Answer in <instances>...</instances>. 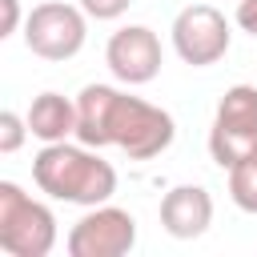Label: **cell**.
<instances>
[{"label":"cell","instance_id":"1","mask_svg":"<svg viewBox=\"0 0 257 257\" xmlns=\"http://www.w3.org/2000/svg\"><path fill=\"white\" fill-rule=\"evenodd\" d=\"M32 181L52 201H68L84 209L104 205L116 193V169L104 157H96V149L68 141H52L32 157Z\"/></svg>","mask_w":257,"mask_h":257},{"label":"cell","instance_id":"2","mask_svg":"<svg viewBox=\"0 0 257 257\" xmlns=\"http://www.w3.org/2000/svg\"><path fill=\"white\" fill-rule=\"evenodd\" d=\"M173 137H177V124L165 108L116 88L108 108V145L124 149L128 161H153L173 145Z\"/></svg>","mask_w":257,"mask_h":257},{"label":"cell","instance_id":"3","mask_svg":"<svg viewBox=\"0 0 257 257\" xmlns=\"http://www.w3.org/2000/svg\"><path fill=\"white\" fill-rule=\"evenodd\" d=\"M56 245V217L32 201L16 181H0V249L8 257H48Z\"/></svg>","mask_w":257,"mask_h":257},{"label":"cell","instance_id":"4","mask_svg":"<svg viewBox=\"0 0 257 257\" xmlns=\"http://www.w3.org/2000/svg\"><path fill=\"white\" fill-rule=\"evenodd\" d=\"M84 36H88V12L80 4L44 0L24 20V44L40 60H72L84 48Z\"/></svg>","mask_w":257,"mask_h":257},{"label":"cell","instance_id":"5","mask_svg":"<svg viewBox=\"0 0 257 257\" xmlns=\"http://www.w3.org/2000/svg\"><path fill=\"white\" fill-rule=\"evenodd\" d=\"M253 149H257V88L233 84V88H225V96L217 104V116L209 128V153L229 173Z\"/></svg>","mask_w":257,"mask_h":257},{"label":"cell","instance_id":"6","mask_svg":"<svg viewBox=\"0 0 257 257\" xmlns=\"http://www.w3.org/2000/svg\"><path fill=\"white\" fill-rule=\"evenodd\" d=\"M137 245V221L128 209L92 205L68 229V257H124Z\"/></svg>","mask_w":257,"mask_h":257},{"label":"cell","instance_id":"7","mask_svg":"<svg viewBox=\"0 0 257 257\" xmlns=\"http://www.w3.org/2000/svg\"><path fill=\"white\" fill-rule=\"evenodd\" d=\"M169 32H173L177 56L185 64H193V68L217 64L229 52V36H233L225 12H217L213 4H189V8H181Z\"/></svg>","mask_w":257,"mask_h":257},{"label":"cell","instance_id":"8","mask_svg":"<svg viewBox=\"0 0 257 257\" xmlns=\"http://www.w3.org/2000/svg\"><path fill=\"white\" fill-rule=\"evenodd\" d=\"M104 64L120 84H149L161 72V40L145 24H124L104 44Z\"/></svg>","mask_w":257,"mask_h":257},{"label":"cell","instance_id":"9","mask_svg":"<svg viewBox=\"0 0 257 257\" xmlns=\"http://www.w3.org/2000/svg\"><path fill=\"white\" fill-rule=\"evenodd\" d=\"M213 225V197L201 185H173L161 197V229L177 241H193Z\"/></svg>","mask_w":257,"mask_h":257},{"label":"cell","instance_id":"10","mask_svg":"<svg viewBox=\"0 0 257 257\" xmlns=\"http://www.w3.org/2000/svg\"><path fill=\"white\" fill-rule=\"evenodd\" d=\"M24 120H28V133L44 145L68 141V137H76V100L60 96V92H40Z\"/></svg>","mask_w":257,"mask_h":257},{"label":"cell","instance_id":"11","mask_svg":"<svg viewBox=\"0 0 257 257\" xmlns=\"http://www.w3.org/2000/svg\"><path fill=\"white\" fill-rule=\"evenodd\" d=\"M116 88L112 84H84L76 96V141L88 149L108 145V108H112Z\"/></svg>","mask_w":257,"mask_h":257},{"label":"cell","instance_id":"12","mask_svg":"<svg viewBox=\"0 0 257 257\" xmlns=\"http://www.w3.org/2000/svg\"><path fill=\"white\" fill-rule=\"evenodd\" d=\"M229 197H233L237 209L257 213V149L229 169Z\"/></svg>","mask_w":257,"mask_h":257},{"label":"cell","instance_id":"13","mask_svg":"<svg viewBox=\"0 0 257 257\" xmlns=\"http://www.w3.org/2000/svg\"><path fill=\"white\" fill-rule=\"evenodd\" d=\"M28 137V120H20L12 108L0 112V153H16Z\"/></svg>","mask_w":257,"mask_h":257},{"label":"cell","instance_id":"14","mask_svg":"<svg viewBox=\"0 0 257 257\" xmlns=\"http://www.w3.org/2000/svg\"><path fill=\"white\" fill-rule=\"evenodd\" d=\"M133 0H80V8L88 12V20H116L128 12Z\"/></svg>","mask_w":257,"mask_h":257},{"label":"cell","instance_id":"15","mask_svg":"<svg viewBox=\"0 0 257 257\" xmlns=\"http://www.w3.org/2000/svg\"><path fill=\"white\" fill-rule=\"evenodd\" d=\"M237 28L257 40V0H241L237 4Z\"/></svg>","mask_w":257,"mask_h":257},{"label":"cell","instance_id":"16","mask_svg":"<svg viewBox=\"0 0 257 257\" xmlns=\"http://www.w3.org/2000/svg\"><path fill=\"white\" fill-rule=\"evenodd\" d=\"M0 8H4L0 36H12V32H16V24H20V4H16V0H0Z\"/></svg>","mask_w":257,"mask_h":257}]
</instances>
